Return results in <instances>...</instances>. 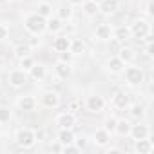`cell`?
I'll return each instance as SVG.
<instances>
[{"mask_svg":"<svg viewBox=\"0 0 154 154\" xmlns=\"http://www.w3.org/2000/svg\"><path fill=\"white\" fill-rule=\"evenodd\" d=\"M27 44H29V45H31V49H33V47H36V45H38V38H36V36H33Z\"/></svg>","mask_w":154,"mask_h":154,"instance_id":"cell-45","label":"cell"},{"mask_svg":"<svg viewBox=\"0 0 154 154\" xmlns=\"http://www.w3.org/2000/svg\"><path fill=\"white\" fill-rule=\"evenodd\" d=\"M123 74V80L129 87H140L143 82H145V71L141 65H136L134 62L132 63H127L125 69L122 71Z\"/></svg>","mask_w":154,"mask_h":154,"instance_id":"cell-2","label":"cell"},{"mask_svg":"<svg viewBox=\"0 0 154 154\" xmlns=\"http://www.w3.org/2000/svg\"><path fill=\"white\" fill-rule=\"evenodd\" d=\"M120 9V0H100L98 2V15L112 17Z\"/></svg>","mask_w":154,"mask_h":154,"instance_id":"cell-12","label":"cell"},{"mask_svg":"<svg viewBox=\"0 0 154 154\" xmlns=\"http://www.w3.org/2000/svg\"><path fill=\"white\" fill-rule=\"evenodd\" d=\"M85 2V0H67V6H71V8H78V6H82Z\"/></svg>","mask_w":154,"mask_h":154,"instance_id":"cell-44","label":"cell"},{"mask_svg":"<svg viewBox=\"0 0 154 154\" xmlns=\"http://www.w3.org/2000/svg\"><path fill=\"white\" fill-rule=\"evenodd\" d=\"M8 2H18V0H8Z\"/></svg>","mask_w":154,"mask_h":154,"instance_id":"cell-47","label":"cell"},{"mask_svg":"<svg viewBox=\"0 0 154 154\" xmlns=\"http://www.w3.org/2000/svg\"><path fill=\"white\" fill-rule=\"evenodd\" d=\"M13 120V109L9 105H0V123H9Z\"/></svg>","mask_w":154,"mask_h":154,"instance_id":"cell-30","label":"cell"},{"mask_svg":"<svg viewBox=\"0 0 154 154\" xmlns=\"http://www.w3.org/2000/svg\"><path fill=\"white\" fill-rule=\"evenodd\" d=\"M27 74H29V78L35 80V82H44L47 78V67L44 63H35Z\"/></svg>","mask_w":154,"mask_h":154,"instance_id":"cell-20","label":"cell"},{"mask_svg":"<svg viewBox=\"0 0 154 154\" xmlns=\"http://www.w3.org/2000/svg\"><path fill=\"white\" fill-rule=\"evenodd\" d=\"M67 111L72 112V114H78L82 111V100H71L67 103Z\"/></svg>","mask_w":154,"mask_h":154,"instance_id":"cell-34","label":"cell"},{"mask_svg":"<svg viewBox=\"0 0 154 154\" xmlns=\"http://www.w3.org/2000/svg\"><path fill=\"white\" fill-rule=\"evenodd\" d=\"M27 82H29V74L26 71H22L20 67L11 69L8 72V84H9L11 89H22V87L27 85Z\"/></svg>","mask_w":154,"mask_h":154,"instance_id":"cell-5","label":"cell"},{"mask_svg":"<svg viewBox=\"0 0 154 154\" xmlns=\"http://www.w3.org/2000/svg\"><path fill=\"white\" fill-rule=\"evenodd\" d=\"M82 13L87 18H94L98 15V2L96 0H85V2L82 4Z\"/></svg>","mask_w":154,"mask_h":154,"instance_id":"cell-26","label":"cell"},{"mask_svg":"<svg viewBox=\"0 0 154 154\" xmlns=\"http://www.w3.org/2000/svg\"><path fill=\"white\" fill-rule=\"evenodd\" d=\"M62 29H63V22H62L56 15H53L51 18H47V22H45V31H47V33L58 35Z\"/></svg>","mask_w":154,"mask_h":154,"instance_id":"cell-22","label":"cell"},{"mask_svg":"<svg viewBox=\"0 0 154 154\" xmlns=\"http://www.w3.org/2000/svg\"><path fill=\"white\" fill-rule=\"evenodd\" d=\"M62 149H63V145H62L58 140H56V143H51V145H49V150H51V152H62Z\"/></svg>","mask_w":154,"mask_h":154,"instance_id":"cell-40","label":"cell"},{"mask_svg":"<svg viewBox=\"0 0 154 154\" xmlns=\"http://www.w3.org/2000/svg\"><path fill=\"white\" fill-rule=\"evenodd\" d=\"M71 36L69 35H56L54 36V40H53V51L54 53H65V51H69V47H71Z\"/></svg>","mask_w":154,"mask_h":154,"instance_id":"cell-16","label":"cell"},{"mask_svg":"<svg viewBox=\"0 0 154 154\" xmlns=\"http://www.w3.org/2000/svg\"><path fill=\"white\" fill-rule=\"evenodd\" d=\"M112 27L114 26H111V24H98L96 27H94V31H93V36H94V40L96 42H109V40H112Z\"/></svg>","mask_w":154,"mask_h":154,"instance_id":"cell-11","label":"cell"},{"mask_svg":"<svg viewBox=\"0 0 154 154\" xmlns=\"http://www.w3.org/2000/svg\"><path fill=\"white\" fill-rule=\"evenodd\" d=\"M154 54V44L152 42H149V44H145V56H152Z\"/></svg>","mask_w":154,"mask_h":154,"instance_id":"cell-41","label":"cell"},{"mask_svg":"<svg viewBox=\"0 0 154 154\" xmlns=\"http://www.w3.org/2000/svg\"><path fill=\"white\" fill-rule=\"evenodd\" d=\"M91 141H93V145H94L96 149H103V147H107L109 143H112V134L107 132L103 127H100V129H96V131L93 132Z\"/></svg>","mask_w":154,"mask_h":154,"instance_id":"cell-10","label":"cell"},{"mask_svg":"<svg viewBox=\"0 0 154 154\" xmlns=\"http://www.w3.org/2000/svg\"><path fill=\"white\" fill-rule=\"evenodd\" d=\"M131 27V33H132V38L136 40H143V36H147L149 33H152V26H150V20L149 18H136L132 20V24H129Z\"/></svg>","mask_w":154,"mask_h":154,"instance_id":"cell-4","label":"cell"},{"mask_svg":"<svg viewBox=\"0 0 154 154\" xmlns=\"http://www.w3.org/2000/svg\"><path fill=\"white\" fill-rule=\"evenodd\" d=\"M127 111H129L131 118L136 120V122H140V120H143V118L147 116V107H145L143 103H131V105L127 107Z\"/></svg>","mask_w":154,"mask_h":154,"instance_id":"cell-21","label":"cell"},{"mask_svg":"<svg viewBox=\"0 0 154 154\" xmlns=\"http://www.w3.org/2000/svg\"><path fill=\"white\" fill-rule=\"evenodd\" d=\"M131 125H132V123H131L127 118H118L114 132H116L118 136H122V138H127V136H129V132H131Z\"/></svg>","mask_w":154,"mask_h":154,"instance_id":"cell-25","label":"cell"},{"mask_svg":"<svg viewBox=\"0 0 154 154\" xmlns=\"http://www.w3.org/2000/svg\"><path fill=\"white\" fill-rule=\"evenodd\" d=\"M0 134H2V123H0Z\"/></svg>","mask_w":154,"mask_h":154,"instance_id":"cell-46","label":"cell"},{"mask_svg":"<svg viewBox=\"0 0 154 154\" xmlns=\"http://www.w3.org/2000/svg\"><path fill=\"white\" fill-rule=\"evenodd\" d=\"M31 54V45L27 44V42H20V44H17L15 47H13V56L17 58V60H20V58H24V56H29Z\"/></svg>","mask_w":154,"mask_h":154,"instance_id":"cell-29","label":"cell"},{"mask_svg":"<svg viewBox=\"0 0 154 154\" xmlns=\"http://www.w3.org/2000/svg\"><path fill=\"white\" fill-rule=\"evenodd\" d=\"M132 38V33H131V27L129 24H120L116 27H112V40L120 42V44H125Z\"/></svg>","mask_w":154,"mask_h":154,"instance_id":"cell-15","label":"cell"},{"mask_svg":"<svg viewBox=\"0 0 154 154\" xmlns=\"http://www.w3.org/2000/svg\"><path fill=\"white\" fill-rule=\"evenodd\" d=\"M15 143L18 145V149H33L35 143H36V134H35V129L31 127H20L17 129L15 132Z\"/></svg>","mask_w":154,"mask_h":154,"instance_id":"cell-3","label":"cell"},{"mask_svg":"<svg viewBox=\"0 0 154 154\" xmlns=\"http://www.w3.org/2000/svg\"><path fill=\"white\" fill-rule=\"evenodd\" d=\"M129 138H132V140L150 138V127L140 120V122H136V123H132V125H131V132H129Z\"/></svg>","mask_w":154,"mask_h":154,"instance_id":"cell-14","label":"cell"},{"mask_svg":"<svg viewBox=\"0 0 154 154\" xmlns=\"http://www.w3.org/2000/svg\"><path fill=\"white\" fill-rule=\"evenodd\" d=\"M71 74H72V67H71V63L62 62V60H58V62L54 63V76H58L60 80H67Z\"/></svg>","mask_w":154,"mask_h":154,"instance_id":"cell-19","label":"cell"},{"mask_svg":"<svg viewBox=\"0 0 154 154\" xmlns=\"http://www.w3.org/2000/svg\"><path fill=\"white\" fill-rule=\"evenodd\" d=\"M40 105L44 107V109H56V107H60V93L58 91H54V89H45L42 94H40Z\"/></svg>","mask_w":154,"mask_h":154,"instance_id":"cell-6","label":"cell"},{"mask_svg":"<svg viewBox=\"0 0 154 154\" xmlns=\"http://www.w3.org/2000/svg\"><path fill=\"white\" fill-rule=\"evenodd\" d=\"M9 36V27L6 24H0V42H4Z\"/></svg>","mask_w":154,"mask_h":154,"instance_id":"cell-39","label":"cell"},{"mask_svg":"<svg viewBox=\"0 0 154 154\" xmlns=\"http://www.w3.org/2000/svg\"><path fill=\"white\" fill-rule=\"evenodd\" d=\"M116 122H118V118H116V116H109V118H105V120H103V129H105L107 132L114 134V129H116Z\"/></svg>","mask_w":154,"mask_h":154,"instance_id":"cell-33","label":"cell"},{"mask_svg":"<svg viewBox=\"0 0 154 154\" xmlns=\"http://www.w3.org/2000/svg\"><path fill=\"white\" fill-rule=\"evenodd\" d=\"M74 145L78 147L80 150H85V147H87V138H74Z\"/></svg>","mask_w":154,"mask_h":154,"instance_id":"cell-38","label":"cell"},{"mask_svg":"<svg viewBox=\"0 0 154 154\" xmlns=\"http://www.w3.org/2000/svg\"><path fill=\"white\" fill-rule=\"evenodd\" d=\"M71 58H72V54H71V51H65V53H60V60H62V62H67V63H71Z\"/></svg>","mask_w":154,"mask_h":154,"instance_id":"cell-42","label":"cell"},{"mask_svg":"<svg viewBox=\"0 0 154 154\" xmlns=\"http://www.w3.org/2000/svg\"><path fill=\"white\" fill-rule=\"evenodd\" d=\"M62 152H63V154H78V152H82V150L76 147L74 143H67V145H63Z\"/></svg>","mask_w":154,"mask_h":154,"instance_id":"cell-35","label":"cell"},{"mask_svg":"<svg viewBox=\"0 0 154 154\" xmlns=\"http://www.w3.org/2000/svg\"><path fill=\"white\" fill-rule=\"evenodd\" d=\"M69 51H71L72 56H80V54H84V53L87 51V44H85L82 38H72V40H71Z\"/></svg>","mask_w":154,"mask_h":154,"instance_id":"cell-24","label":"cell"},{"mask_svg":"<svg viewBox=\"0 0 154 154\" xmlns=\"http://www.w3.org/2000/svg\"><path fill=\"white\" fill-rule=\"evenodd\" d=\"M111 105L118 111H127V107L131 105V96L125 91H116L111 96Z\"/></svg>","mask_w":154,"mask_h":154,"instance_id":"cell-13","label":"cell"},{"mask_svg":"<svg viewBox=\"0 0 154 154\" xmlns=\"http://www.w3.org/2000/svg\"><path fill=\"white\" fill-rule=\"evenodd\" d=\"M125 69V63L114 54V56H111V58H107V71L111 72V74H122V71Z\"/></svg>","mask_w":154,"mask_h":154,"instance_id":"cell-23","label":"cell"},{"mask_svg":"<svg viewBox=\"0 0 154 154\" xmlns=\"http://www.w3.org/2000/svg\"><path fill=\"white\" fill-rule=\"evenodd\" d=\"M74 138H76V134H74L72 129H58V136H56V140H58L62 145L74 143Z\"/></svg>","mask_w":154,"mask_h":154,"instance_id":"cell-28","label":"cell"},{"mask_svg":"<svg viewBox=\"0 0 154 154\" xmlns=\"http://www.w3.org/2000/svg\"><path fill=\"white\" fill-rule=\"evenodd\" d=\"M15 103H17L18 111H22V112H33V111H36V107H38V100H36L33 94H22V96L17 98Z\"/></svg>","mask_w":154,"mask_h":154,"instance_id":"cell-9","label":"cell"},{"mask_svg":"<svg viewBox=\"0 0 154 154\" xmlns=\"http://www.w3.org/2000/svg\"><path fill=\"white\" fill-rule=\"evenodd\" d=\"M132 141H134L136 154H150L154 150V141L150 138H141V140H132Z\"/></svg>","mask_w":154,"mask_h":154,"instance_id":"cell-18","label":"cell"},{"mask_svg":"<svg viewBox=\"0 0 154 154\" xmlns=\"http://www.w3.org/2000/svg\"><path fill=\"white\" fill-rule=\"evenodd\" d=\"M35 63H36V62H35V58H33L31 54H29V56H24V58L18 60V67H20L22 71H26V72H29L31 67H33Z\"/></svg>","mask_w":154,"mask_h":154,"instance_id":"cell-31","label":"cell"},{"mask_svg":"<svg viewBox=\"0 0 154 154\" xmlns=\"http://www.w3.org/2000/svg\"><path fill=\"white\" fill-rule=\"evenodd\" d=\"M84 105H85V109H87L91 114H98V112H102V111L105 109L107 102H105V98H103L102 94H89V96L85 98Z\"/></svg>","mask_w":154,"mask_h":154,"instance_id":"cell-7","label":"cell"},{"mask_svg":"<svg viewBox=\"0 0 154 154\" xmlns=\"http://www.w3.org/2000/svg\"><path fill=\"white\" fill-rule=\"evenodd\" d=\"M45 18L40 17L36 11H31V13H26L24 18H22V24H24V29L31 35V36H42L45 33Z\"/></svg>","mask_w":154,"mask_h":154,"instance_id":"cell-1","label":"cell"},{"mask_svg":"<svg viewBox=\"0 0 154 154\" xmlns=\"http://www.w3.org/2000/svg\"><path fill=\"white\" fill-rule=\"evenodd\" d=\"M76 122H78V120H76V114L69 112L67 109L62 111V112H58L54 116V125L58 129H74L76 127Z\"/></svg>","mask_w":154,"mask_h":154,"instance_id":"cell-8","label":"cell"},{"mask_svg":"<svg viewBox=\"0 0 154 154\" xmlns=\"http://www.w3.org/2000/svg\"><path fill=\"white\" fill-rule=\"evenodd\" d=\"M116 56L127 65V63H132L134 60H136V51L131 47V45H125V44H122L120 47H118V53H116Z\"/></svg>","mask_w":154,"mask_h":154,"instance_id":"cell-17","label":"cell"},{"mask_svg":"<svg viewBox=\"0 0 154 154\" xmlns=\"http://www.w3.org/2000/svg\"><path fill=\"white\" fill-rule=\"evenodd\" d=\"M102 150H103L105 154H120V152H122V147H116V145H111V143H109V145L103 147Z\"/></svg>","mask_w":154,"mask_h":154,"instance_id":"cell-36","label":"cell"},{"mask_svg":"<svg viewBox=\"0 0 154 154\" xmlns=\"http://www.w3.org/2000/svg\"><path fill=\"white\" fill-rule=\"evenodd\" d=\"M35 134H36V141H42V140H45V131L44 129H35Z\"/></svg>","mask_w":154,"mask_h":154,"instance_id":"cell-43","label":"cell"},{"mask_svg":"<svg viewBox=\"0 0 154 154\" xmlns=\"http://www.w3.org/2000/svg\"><path fill=\"white\" fill-rule=\"evenodd\" d=\"M36 13H38L40 17H44L45 20H47V18H51V17L54 15L53 4H51V2H45V0H42V2H38V4H36Z\"/></svg>","mask_w":154,"mask_h":154,"instance_id":"cell-27","label":"cell"},{"mask_svg":"<svg viewBox=\"0 0 154 154\" xmlns=\"http://www.w3.org/2000/svg\"><path fill=\"white\" fill-rule=\"evenodd\" d=\"M143 13H145V17L150 20L152 17H154V11H152V2H150V0H147V2H145V8H143Z\"/></svg>","mask_w":154,"mask_h":154,"instance_id":"cell-37","label":"cell"},{"mask_svg":"<svg viewBox=\"0 0 154 154\" xmlns=\"http://www.w3.org/2000/svg\"><path fill=\"white\" fill-rule=\"evenodd\" d=\"M56 17H58L62 22L71 20V17H72V8H71V6H62V8L56 11Z\"/></svg>","mask_w":154,"mask_h":154,"instance_id":"cell-32","label":"cell"}]
</instances>
